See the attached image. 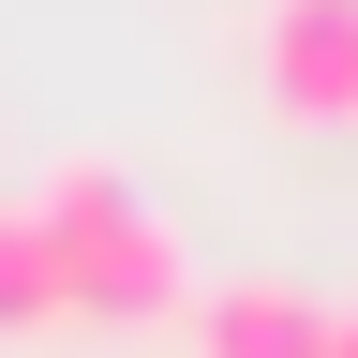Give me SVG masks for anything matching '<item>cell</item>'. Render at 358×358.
<instances>
[{"instance_id":"obj_3","label":"cell","mask_w":358,"mask_h":358,"mask_svg":"<svg viewBox=\"0 0 358 358\" xmlns=\"http://www.w3.org/2000/svg\"><path fill=\"white\" fill-rule=\"evenodd\" d=\"M194 358H329V299H299V284H209L194 299Z\"/></svg>"},{"instance_id":"obj_6","label":"cell","mask_w":358,"mask_h":358,"mask_svg":"<svg viewBox=\"0 0 358 358\" xmlns=\"http://www.w3.org/2000/svg\"><path fill=\"white\" fill-rule=\"evenodd\" d=\"M0 224H15V194H0Z\"/></svg>"},{"instance_id":"obj_4","label":"cell","mask_w":358,"mask_h":358,"mask_svg":"<svg viewBox=\"0 0 358 358\" xmlns=\"http://www.w3.org/2000/svg\"><path fill=\"white\" fill-rule=\"evenodd\" d=\"M45 329H75V313H60V268H45L30 209H15L0 224V343H45Z\"/></svg>"},{"instance_id":"obj_1","label":"cell","mask_w":358,"mask_h":358,"mask_svg":"<svg viewBox=\"0 0 358 358\" xmlns=\"http://www.w3.org/2000/svg\"><path fill=\"white\" fill-rule=\"evenodd\" d=\"M15 209H30L45 268H60V313H75V329H164V313L194 299V254H179V224L134 194L105 150H60Z\"/></svg>"},{"instance_id":"obj_2","label":"cell","mask_w":358,"mask_h":358,"mask_svg":"<svg viewBox=\"0 0 358 358\" xmlns=\"http://www.w3.org/2000/svg\"><path fill=\"white\" fill-rule=\"evenodd\" d=\"M254 75H268L284 120H358V0H268Z\"/></svg>"},{"instance_id":"obj_5","label":"cell","mask_w":358,"mask_h":358,"mask_svg":"<svg viewBox=\"0 0 358 358\" xmlns=\"http://www.w3.org/2000/svg\"><path fill=\"white\" fill-rule=\"evenodd\" d=\"M329 358H358V299H329Z\"/></svg>"}]
</instances>
